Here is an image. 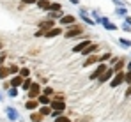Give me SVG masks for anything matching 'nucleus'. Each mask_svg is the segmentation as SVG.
<instances>
[{
    "label": "nucleus",
    "instance_id": "nucleus-16",
    "mask_svg": "<svg viewBox=\"0 0 131 122\" xmlns=\"http://www.w3.org/2000/svg\"><path fill=\"white\" fill-rule=\"evenodd\" d=\"M37 108H39L37 99H27V101H25V110H28V113H30V112H36Z\"/></svg>",
    "mask_w": 131,
    "mask_h": 122
},
{
    "label": "nucleus",
    "instance_id": "nucleus-14",
    "mask_svg": "<svg viewBox=\"0 0 131 122\" xmlns=\"http://www.w3.org/2000/svg\"><path fill=\"white\" fill-rule=\"evenodd\" d=\"M80 18L83 20V23H87V25H90V27H92V25H96V21L87 14V9H85V7H80Z\"/></svg>",
    "mask_w": 131,
    "mask_h": 122
},
{
    "label": "nucleus",
    "instance_id": "nucleus-13",
    "mask_svg": "<svg viewBox=\"0 0 131 122\" xmlns=\"http://www.w3.org/2000/svg\"><path fill=\"white\" fill-rule=\"evenodd\" d=\"M76 23V18L73 16V14H64L60 20H59V25H66V27H71V25H74Z\"/></svg>",
    "mask_w": 131,
    "mask_h": 122
},
{
    "label": "nucleus",
    "instance_id": "nucleus-22",
    "mask_svg": "<svg viewBox=\"0 0 131 122\" xmlns=\"http://www.w3.org/2000/svg\"><path fill=\"white\" fill-rule=\"evenodd\" d=\"M9 78V67H7V64H4V65H0V80H7Z\"/></svg>",
    "mask_w": 131,
    "mask_h": 122
},
{
    "label": "nucleus",
    "instance_id": "nucleus-31",
    "mask_svg": "<svg viewBox=\"0 0 131 122\" xmlns=\"http://www.w3.org/2000/svg\"><path fill=\"white\" fill-rule=\"evenodd\" d=\"M112 59V53L110 51H106V53H103V55H99V62H106Z\"/></svg>",
    "mask_w": 131,
    "mask_h": 122
},
{
    "label": "nucleus",
    "instance_id": "nucleus-25",
    "mask_svg": "<svg viewBox=\"0 0 131 122\" xmlns=\"http://www.w3.org/2000/svg\"><path fill=\"white\" fill-rule=\"evenodd\" d=\"M32 83H34V80H32V76H30V78H23V83H21V87H20V88L27 92V90L30 88V85H32Z\"/></svg>",
    "mask_w": 131,
    "mask_h": 122
},
{
    "label": "nucleus",
    "instance_id": "nucleus-18",
    "mask_svg": "<svg viewBox=\"0 0 131 122\" xmlns=\"http://www.w3.org/2000/svg\"><path fill=\"white\" fill-rule=\"evenodd\" d=\"M21 78H30L32 76V71H30V67L28 65H20V73H18Z\"/></svg>",
    "mask_w": 131,
    "mask_h": 122
},
{
    "label": "nucleus",
    "instance_id": "nucleus-8",
    "mask_svg": "<svg viewBox=\"0 0 131 122\" xmlns=\"http://www.w3.org/2000/svg\"><path fill=\"white\" fill-rule=\"evenodd\" d=\"M90 42H92V41L89 39V37H87V39H82L80 42H78V44H74V46H73V50H71V51H73V53H82V51L87 48Z\"/></svg>",
    "mask_w": 131,
    "mask_h": 122
},
{
    "label": "nucleus",
    "instance_id": "nucleus-40",
    "mask_svg": "<svg viewBox=\"0 0 131 122\" xmlns=\"http://www.w3.org/2000/svg\"><path fill=\"white\" fill-rule=\"evenodd\" d=\"M23 4H30V5H32V4H36V2H37V0H21Z\"/></svg>",
    "mask_w": 131,
    "mask_h": 122
},
{
    "label": "nucleus",
    "instance_id": "nucleus-44",
    "mask_svg": "<svg viewBox=\"0 0 131 122\" xmlns=\"http://www.w3.org/2000/svg\"><path fill=\"white\" fill-rule=\"evenodd\" d=\"M126 23H128V25H131V18H129V16H126Z\"/></svg>",
    "mask_w": 131,
    "mask_h": 122
},
{
    "label": "nucleus",
    "instance_id": "nucleus-2",
    "mask_svg": "<svg viewBox=\"0 0 131 122\" xmlns=\"http://www.w3.org/2000/svg\"><path fill=\"white\" fill-rule=\"evenodd\" d=\"M41 90H43V85L39 81H34L30 85V88L27 90V99H37L41 96Z\"/></svg>",
    "mask_w": 131,
    "mask_h": 122
},
{
    "label": "nucleus",
    "instance_id": "nucleus-35",
    "mask_svg": "<svg viewBox=\"0 0 131 122\" xmlns=\"http://www.w3.org/2000/svg\"><path fill=\"white\" fill-rule=\"evenodd\" d=\"M115 11H117V14H121V16H126V13H128L124 7H119V9H115Z\"/></svg>",
    "mask_w": 131,
    "mask_h": 122
},
{
    "label": "nucleus",
    "instance_id": "nucleus-32",
    "mask_svg": "<svg viewBox=\"0 0 131 122\" xmlns=\"http://www.w3.org/2000/svg\"><path fill=\"white\" fill-rule=\"evenodd\" d=\"M119 42H121V46H124V48H131V41H129V39L121 37V39H119Z\"/></svg>",
    "mask_w": 131,
    "mask_h": 122
},
{
    "label": "nucleus",
    "instance_id": "nucleus-37",
    "mask_svg": "<svg viewBox=\"0 0 131 122\" xmlns=\"http://www.w3.org/2000/svg\"><path fill=\"white\" fill-rule=\"evenodd\" d=\"M124 83L131 85V73H126V76H124Z\"/></svg>",
    "mask_w": 131,
    "mask_h": 122
},
{
    "label": "nucleus",
    "instance_id": "nucleus-26",
    "mask_svg": "<svg viewBox=\"0 0 131 122\" xmlns=\"http://www.w3.org/2000/svg\"><path fill=\"white\" fill-rule=\"evenodd\" d=\"M41 94H43V96H48V97H51V96L55 94V90H53L51 87H48V85H46V87H43V90H41Z\"/></svg>",
    "mask_w": 131,
    "mask_h": 122
},
{
    "label": "nucleus",
    "instance_id": "nucleus-12",
    "mask_svg": "<svg viewBox=\"0 0 131 122\" xmlns=\"http://www.w3.org/2000/svg\"><path fill=\"white\" fill-rule=\"evenodd\" d=\"M97 50H99V44H97V42H90V44H89V46L85 48V50H83V51H82V53H80V55H83V57H89V55H94Z\"/></svg>",
    "mask_w": 131,
    "mask_h": 122
},
{
    "label": "nucleus",
    "instance_id": "nucleus-3",
    "mask_svg": "<svg viewBox=\"0 0 131 122\" xmlns=\"http://www.w3.org/2000/svg\"><path fill=\"white\" fill-rule=\"evenodd\" d=\"M82 34H83V27H80V25L74 23V25L69 27V30H66L62 36H64L66 39H74V37H78V36H82Z\"/></svg>",
    "mask_w": 131,
    "mask_h": 122
},
{
    "label": "nucleus",
    "instance_id": "nucleus-10",
    "mask_svg": "<svg viewBox=\"0 0 131 122\" xmlns=\"http://www.w3.org/2000/svg\"><path fill=\"white\" fill-rule=\"evenodd\" d=\"M59 36H62V28L60 27H53V28L44 32V39H53V37H59Z\"/></svg>",
    "mask_w": 131,
    "mask_h": 122
},
{
    "label": "nucleus",
    "instance_id": "nucleus-33",
    "mask_svg": "<svg viewBox=\"0 0 131 122\" xmlns=\"http://www.w3.org/2000/svg\"><path fill=\"white\" fill-rule=\"evenodd\" d=\"M103 27H105V28H106V30H117V25H113V23H112V21H106V23H105V25H103Z\"/></svg>",
    "mask_w": 131,
    "mask_h": 122
},
{
    "label": "nucleus",
    "instance_id": "nucleus-6",
    "mask_svg": "<svg viewBox=\"0 0 131 122\" xmlns=\"http://www.w3.org/2000/svg\"><path fill=\"white\" fill-rule=\"evenodd\" d=\"M124 76H126V73H124V71H119V73H115V74L112 76V80L108 81L110 87H112V88H117L119 85H122V83H124Z\"/></svg>",
    "mask_w": 131,
    "mask_h": 122
},
{
    "label": "nucleus",
    "instance_id": "nucleus-9",
    "mask_svg": "<svg viewBox=\"0 0 131 122\" xmlns=\"http://www.w3.org/2000/svg\"><path fill=\"white\" fill-rule=\"evenodd\" d=\"M57 23L53 20H41V21H37V28L39 30H43V32H46V30H50V28H53Z\"/></svg>",
    "mask_w": 131,
    "mask_h": 122
},
{
    "label": "nucleus",
    "instance_id": "nucleus-5",
    "mask_svg": "<svg viewBox=\"0 0 131 122\" xmlns=\"http://www.w3.org/2000/svg\"><path fill=\"white\" fill-rule=\"evenodd\" d=\"M4 113H5V117H7L9 122H18L21 119V117H20V112H18L14 106H5V108H4Z\"/></svg>",
    "mask_w": 131,
    "mask_h": 122
},
{
    "label": "nucleus",
    "instance_id": "nucleus-4",
    "mask_svg": "<svg viewBox=\"0 0 131 122\" xmlns=\"http://www.w3.org/2000/svg\"><path fill=\"white\" fill-rule=\"evenodd\" d=\"M106 69H108V64H106V62H99V64L96 65V69L90 73L89 80H90V81H96L99 76H101V74H103V73H105V71H106Z\"/></svg>",
    "mask_w": 131,
    "mask_h": 122
},
{
    "label": "nucleus",
    "instance_id": "nucleus-1",
    "mask_svg": "<svg viewBox=\"0 0 131 122\" xmlns=\"http://www.w3.org/2000/svg\"><path fill=\"white\" fill-rule=\"evenodd\" d=\"M48 106L51 108V113H50L51 119H57L66 113V101H51Z\"/></svg>",
    "mask_w": 131,
    "mask_h": 122
},
{
    "label": "nucleus",
    "instance_id": "nucleus-39",
    "mask_svg": "<svg viewBox=\"0 0 131 122\" xmlns=\"http://www.w3.org/2000/svg\"><path fill=\"white\" fill-rule=\"evenodd\" d=\"M124 96H126V97H131V85L128 87V90H126V94H124Z\"/></svg>",
    "mask_w": 131,
    "mask_h": 122
},
{
    "label": "nucleus",
    "instance_id": "nucleus-11",
    "mask_svg": "<svg viewBox=\"0 0 131 122\" xmlns=\"http://www.w3.org/2000/svg\"><path fill=\"white\" fill-rule=\"evenodd\" d=\"M96 64H99V55H89V57H85V60H83V64H82V67H90V65H96Z\"/></svg>",
    "mask_w": 131,
    "mask_h": 122
},
{
    "label": "nucleus",
    "instance_id": "nucleus-30",
    "mask_svg": "<svg viewBox=\"0 0 131 122\" xmlns=\"http://www.w3.org/2000/svg\"><path fill=\"white\" fill-rule=\"evenodd\" d=\"M53 122H73L71 120V119H69V117H67V115H60V117H57V119H53Z\"/></svg>",
    "mask_w": 131,
    "mask_h": 122
},
{
    "label": "nucleus",
    "instance_id": "nucleus-29",
    "mask_svg": "<svg viewBox=\"0 0 131 122\" xmlns=\"http://www.w3.org/2000/svg\"><path fill=\"white\" fill-rule=\"evenodd\" d=\"M50 11H55V13L62 11V5H60V2H51V5H50Z\"/></svg>",
    "mask_w": 131,
    "mask_h": 122
},
{
    "label": "nucleus",
    "instance_id": "nucleus-24",
    "mask_svg": "<svg viewBox=\"0 0 131 122\" xmlns=\"http://www.w3.org/2000/svg\"><path fill=\"white\" fill-rule=\"evenodd\" d=\"M20 96V88H16V87H11L9 90H7V97H11V99H16Z\"/></svg>",
    "mask_w": 131,
    "mask_h": 122
},
{
    "label": "nucleus",
    "instance_id": "nucleus-15",
    "mask_svg": "<svg viewBox=\"0 0 131 122\" xmlns=\"http://www.w3.org/2000/svg\"><path fill=\"white\" fill-rule=\"evenodd\" d=\"M7 81H9V85H11V87L20 88V87H21V83H23V78L20 76V74H14V76H9V78H7Z\"/></svg>",
    "mask_w": 131,
    "mask_h": 122
},
{
    "label": "nucleus",
    "instance_id": "nucleus-27",
    "mask_svg": "<svg viewBox=\"0 0 131 122\" xmlns=\"http://www.w3.org/2000/svg\"><path fill=\"white\" fill-rule=\"evenodd\" d=\"M37 103L46 106V104H50V103H51V97H48V96H43V94H41V96L37 97Z\"/></svg>",
    "mask_w": 131,
    "mask_h": 122
},
{
    "label": "nucleus",
    "instance_id": "nucleus-43",
    "mask_svg": "<svg viewBox=\"0 0 131 122\" xmlns=\"http://www.w3.org/2000/svg\"><path fill=\"white\" fill-rule=\"evenodd\" d=\"M69 2H71V4H74V5H78V4H80V0H69Z\"/></svg>",
    "mask_w": 131,
    "mask_h": 122
},
{
    "label": "nucleus",
    "instance_id": "nucleus-34",
    "mask_svg": "<svg viewBox=\"0 0 131 122\" xmlns=\"http://www.w3.org/2000/svg\"><path fill=\"white\" fill-rule=\"evenodd\" d=\"M9 88H11V85H9V81H7V80H4V81H2V90H5V92H7Z\"/></svg>",
    "mask_w": 131,
    "mask_h": 122
},
{
    "label": "nucleus",
    "instance_id": "nucleus-7",
    "mask_svg": "<svg viewBox=\"0 0 131 122\" xmlns=\"http://www.w3.org/2000/svg\"><path fill=\"white\" fill-rule=\"evenodd\" d=\"M113 74H115V73H113V69H112V67H108V69H106V71H105V73H103V74H101V76L96 80V81H97V85L108 83V81L112 80V76H113Z\"/></svg>",
    "mask_w": 131,
    "mask_h": 122
},
{
    "label": "nucleus",
    "instance_id": "nucleus-17",
    "mask_svg": "<svg viewBox=\"0 0 131 122\" xmlns=\"http://www.w3.org/2000/svg\"><path fill=\"white\" fill-rule=\"evenodd\" d=\"M36 5H37L41 11H46V13H48V11H50L51 2H50V0H37V2H36Z\"/></svg>",
    "mask_w": 131,
    "mask_h": 122
},
{
    "label": "nucleus",
    "instance_id": "nucleus-38",
    "mask_svg": "<svg viewBox=\"0 0 131 122\" xmlns=\"http://www.w3.org/2000/svg\"><path fill=\"white\" fill-rule=\"evenodd\" d=\"M34 36H36V37H44V32H43V30H37Z\"/></svg>",
    "mask_w": 131,
    "mask_h": 122
},
{
    "label": "nucleus",
    "instance_id": "nucleus-28",
    "mask_svg": "<svg viewBox=\"0 0 131 122\" xmlns=\"http://www.w3.org/2000/svg\"><path fill=\"white\" fill-rule=\"evenodd\" d=\"M51 101H66V96L62 92H55V94L51 96Z\"/></svg>",
    "mask_w": 131,
    "mask_h": 122
},
{
    "label": "nucleus",
    "instance_id": "nucleus-21",
    "mask_svg": "<svg viewBox=\"0 0 131 122\" xmlns=\"http://www.w3.org/2000/svg\"><path fill=\"white\" fill-rule=\"evenodd\" d=\"M28 119H30V122H43L44 120V117L39 113V112H30Z\"/></svg>",
    "mask_w": 131,
    "mask_h": 122
},
{
    "label": "nucleus",
    "instance_id": "nucleus-36",
    "mask_svg": "<svg viewBox=\"0 0 131 122\" xmlns=\"http://www.w3.org/2000/svg\"><path fill=\"white\" fill-rule=\"evenodd\" d=\"M5 59H7V53H0V65L5 64Z\"/></svg>",
    "mask_w": 131,
    "mask_h": 122
},
{
    "label": "nucleus",
    "instance_id": "nucleus-23",
    "mask_svg": "<svg viewBox=\"0 0 131 122\" xmlns=\"http://www.w3.org/2000/svg\"><path fill=\"white\" fill-rule=\"evenodd\" d=\"M7 67H9V76H14V74L20 73V65L18 64H7Z\"/></svg>",
    "mask_w": 131,
    "mask_h": 122
},
{
    "label": "nucleus",
    "instance_id": "nucleus-19",
    "mask_svg": "<svg viewBox=\"0 0 131 122\" xmlns=\"http://www.w3.org/2000/svg\"><path fill=\"white\" fill-rule=\"evenodd\" d=\"M124 65H126V60H124V59H119V60L112 65V69H113V73H119V71L124 69Z\"/></svg>",
    "mask_w": 131,
    "mask_h": 122
},
{
    "label": "nucleus",
    "instance_id": "nucleus-42",
    "mask_svg": "<svg viewBox=\"0 0 131 122\" xmlns=\"http://www.w3.org/2000/svg\"><path fill=\"white\" fill-rule=\"evenodd\" d=\"M4 99H5V96H4V90H0V103H4Z\"/></svg>",
    "mask_w": 131,
    "mask_h": 122
},
{
    "label": "nucleus",
    "instance_id": "nucleus-20",
    "mask_svg": "<svg viewBox=\"0 0 131 122\" xmlns=\"http://www.w3.org/2000/svg\"><path fill=\"white\" fill-rule=\"evenodd\" d=\"M36 112H39L43 117H50V113H51V108H50L48 104H46V106H44V104H39V108H37Z\"/></svg>",
    "mask_w": 131,
    "mask_h": 122
},
{
    "label": "nucleus",
    "instance_id": "nucleus-41",
    "mask_svg": "<svg viewBox=\"0 0 131 122\" xmlns=\"http://www.w3.org/2000/svg\"><path fill=\"white\" fill-rule=\"evenodd\" d=\"M126 73H131V62L126 64Z\"/></svg>",
    "mask_w": 131,
    "mask_h": 122
}]
</instances>
